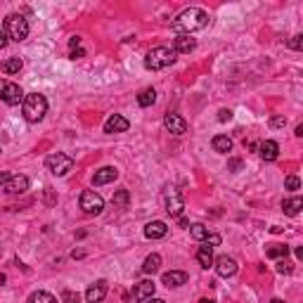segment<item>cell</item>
<instances>
[{"label":"cell","instance_id":"10","mask_svg":"<svg viewBox=\"0 0 303 303\" xmlns=\"http://www.w3.org/2000/svg\"><path fill=\"white\" fill-rule=\"evenodd\" d=\"M164 126H166V131L173 133V135H185V133H187V121H185L180 114H166V116H164Z\"/></svg>","mask_w":303,"mask_h":303},{"label":"cell","instance_id":"39","mask_svg":"<svg viewBox=\"0 0 303 303\" xmlns=\"http://www.w3.org/2000/svg\"><path fill=\"white\" fill-rule=\"evenodd\" d=\"M83 50H81V48H74V50H71V59H76V57H83Z\"/></svg>","mask_w":303,"mask_h":303},{"label":"cell","instance_id":"20","mask_svg":"<svg viewBox=\"0 0 303 303\" xmlns=\"http://www.w3.org/2000/svg\"><path fill=\"white\" fill-rule=\"evenodd\" d=\"M197 261H199V265H201V268H211L213 261H216V258H213V249H211V247L201 244V247L197 249Z\"/></svg>","mask_w":303,"mask_h":303},{"label":"cell","instance_id":"9","mask_svg":"<svg viewBox=\"0 0 303 303\" xmlns=\"http://www.w3.org/2000/svg\"><path fill=\"white\" fill-rule=\"evenodd\" d=\"M27 190H28L27 175H10L7 183L2 185V192H7V194H22V192H27Z\"/></svg>","mask_w":303,"mask_h":303},{"label":"cell","instance_id":"13","mask_svg":"<svg viewBox=\"0 0 303 303\" xmlns=\"http://www.w3.org/2000/svg\"><path fill=\"white\" fill-rule=\"evenodd\" d=\"M128 119L121 116V114H111L109 119L105 121V133H126L128 131Z\"/></svg>","mask_w":303,"mask_h":303},{"label":"cell","instance_id":"3","mask_svg":"<svg viewBox=\"0 0 303 303\" xmlns=\"http://www.w3.org/2000/svg\"><path fill=\"white\" fill-rule=\"evenodd\" d=\"M173 62H175V50L164 48V45L152 48V50L145 55V69H149V71H161V69L171 66Z\"/></svg>","mask_w":303,"mask_h":303},{"label":"cell","instance_id":"35","mask_svg":"<svg viewBox=\"0 0 303 303\" xmlns=\"http://www.w3.org/2000/svg\"><path fill=\"white\" fill-rule=\"evenodd\" d=\"M291 48H294V50H301L303 48V36L301 33H296V36H294V38H291V43H289Z\"/></svg>","mask_w":303,"mask_h":303},{"label":"cell","instance_id":"4","mask_svg":"<svg viewBox=\"0 0 303 303\" xmlns=\"http://www.w3.org/2000/svg\"><path fill=\"white\" fill-rule=\"evenodd\" d=\"M5 33H7L10 40L22 43V40H27V36H28V22L22 14H7V17H5Z\"/></svg>","mask_w":303,"mask_h":303},{"label":"cell","instance_id":"28","mask_svg":"<svg viewBox=\"0 0 303 303\" xmlns=\"http://www.w3.org/2000/svg\"><path fill=\"white\" fill-rule=\"evenodd\" d=\"M287 253H289V247H287V244H275V247L268 249V256H270V258H287Z\"/></svg>","mask_w":303,"mask_h":303},{"label":"cell","instance_id":"34","mask_svg":"<svg viewBox=\"0 0 303 303\" xmlns=\"http://www.w3.org/2000/svg\"><path fill=\"white\" fill-rule=\"evenodd\" d=\"M62 299H64L66 303H79V294H74V291L66 289L64 294H62Z\"/></svg>","mask_w":303,"mask_h":303},{"label":"cell","instance_id":"41","mask_svg":"<svg viewBox=\"0 0 303 303\" xmlns=\"http://www.w3.org/2000/svg\"><path fill=\"white\" fill-rule=\"evenodd\" d=\"M296 138H303V126H296Z\"/></svg>","mask_w":303,"mask_h":303},{"label":"cell","instance_id":"18","mask_svg":"<svg viewBox=\"0 0 303 303\" xmlns=\"http://www.w3.org/2000/svg\"><path fill=\"white\" fill-rule=\"evenodd\" d=\"M258 152H261L263 161H275L277 154H279V145H277L275 140H265V142L258 145Z\"/></svg>","mask_w":303,"mask_h":303},{"label":"cell","instance_id":"2","mask_svg":"<svg viewBox=\"0 0 303 303\" xmlns=\"http://www.w3.org/2000/svg\"><path fill=\"white\" fill-rule=\"evenodd\" d=\"M22 111H24V119H27L28 123L43 121V116L48 114V100H45V95H40V92H28V95H24Z\"/></svg>","mask_w":303,"mask_h":303},{"label":"cell","instance_id":"5","mask_svg":"<svg viewBox=\"0 0 303 303\" xmlns=\"http://www.w3.org/2000/svg\"><path fill=\"white\" fill-rule=\"evenodd\" d=\"M161 201H164V209H166L168 216L180 218V213H183V209H185V201H183V194H180L178 187H166L164 194H161Z\"/></svg>","mask_w":303,"mask_h":303},{"label":"cell","instance_id":"42","mask_svg":"<svg viewBox=\"0 0 303 303\" xmlns=\"http://www.w3.org/2000/svg\"><path fill=\"white\" fill-rule=\"evenodd\" d=\"M147 303H166V301H161V299H154V296H152V299H147Z\"/></svg>","mask_w":303,"mask_h":303},{"label":"cell","instance_id":"40","mask_svg":"<svg viewBox=\"0 0 303 303\" xmlns=\"http://www.w3.org/2000/svg\"><path fill=\"white\" fill-rule=\"evenodd\" d=\"M7 178H10V173H5V171H0V187H2V185L7 183Z\"/></svg>","mask_w":303,"mask_h":303},{"label":"cell","instance_id":"32","mask_svg":"<svg viewBox=\"0 0 303 303\" xmlns=\"http://www.w3.org/2000/svg\"><path fill=\"white\" fill-rule=\"evenodd\" d=\"M204 244H206V247H218V244H220V235H211V232H209V237L204 239Z\"/></svg>","mask_w":303,"mask_h":303},{"label":"cell","instance_id":"29","mask_svg":"<svg viewBox=\"0 0 303 303\" xmlns=\"http://www.w3.org/2000/svg\"><path fill=\"white\" fill-rule=\"evenodd\" d=\"M128 201H131V194H128V190H119V192L114 194V206H121V209H126V206H128Z\"/></svg>","mask_w":303,"mask_h":303},{"label":"cell","instance_id":"23","mask_svg":"<svg viewBox=\"0 0 303 303\" xmlns=\"http://www.w3.org/2000/svg\"><path fill=\"white\" fill-rule=\"evenodd\" d=\"M211 147L216 152H220V154H227V152L232 149V140H230L227 135H216L211 140Z\"/></svg>","mask_w":303,"mask_h":303},{"label":"cell","instance_id":"11","mask_svg":"<svg viewBox=\"0 0 303 303\" xmlns=\"http://www.w3.org/2000/svg\"><path fill=\"white\" fill-rule=\"evenodd\" d=\"M213 265H216V273L220 277H232L237 273V261L230 258V256H218V258L213 261Z\"/></svg>","mask_w":303,"mask_h":303},{"label":"cell","instance_id":"38","mask_svg":"<svg viewBox=\"0 0 303 303\" xmlns=\"http://www.w3.org/2000/svg\"><path fill=\"white\" fill-rule=\"evenodd\" d=\"M7 45V33H5V28H0V50Z\"/></svg>","mask_w":303,"mask_h":303},{"label":"cell","instance_id":"7","mask_svg":"<svg viewBox=\"0 0 303 303\" xmlns=\"http://www.w3.org/2000/svg\"><path fill=\"white\" fill-rule=\"evenodd\" d=\"M0 100L5 105L14 107V105H19V102H24V90L17 83H12V81L0 79Z\"/></svg>","mask_w":303,"mask_h":303},{"label":"cell","instance_id":"19","mask_svg":"<svg viewBox=\"0 0 303 303\" xmlns=\"http://www.w3.org/2000/svg\"><path fill=\"white\" fill-rule=\"evenodd\" d=\"M194 48H197V40L190 38V36H178V38H175V53L190 55Z\"/></svg>","mask_w":303,"mask_h":303},{"label":"cell","instance_id":"24","mask_svg":"<svg viewBox=\"0 0 303 303\" xmlns=\"http://www.w3.org/2000/svg\"><path fill=\"white\" fill-rule=\"evenodd\" d=\"M159 268H161V256H159V253H152V256H147L145 263H142V273H147V275H154Z\"/></svg>","mask_w":303,"mask_h":303},{"label":"cell","instance_id":"31","mask_svg":"<svg viewBox=\"0 0 303 303\" xmlns=\"http://www.w3.org/2000/svg\"><path fill=\"white\" fill-rule=\"evenodd\" d=\"M284 185H287V190H299V187H301V180H299L296 175H287Z\"/></svg>","mask_w":303,"mask_h":303},{"label":"cell","instance_id":"37","mask_svg":"<svg viewBox=\"0 0 303 303\" xmlns=\"http://www.w3.org/2000/svg\"><path fill=\"white\" fill-rule=\"evenodd\" d=\"M227 168H230V171H239V168H242V159H230Z\"/></svg>","mask_w":303,"mask_h":303},{"label":"cell","instance_id":"36","mask_svg":"<svg viewBox=\"0 0 303 303\" xmlns=\"http://www.w3.org/2000/svg\"><path fill=\"white\" fill-rule=\"evenodd\" d=\"M232 119V111H230V109H220V111H218V121H230Z\"/></svg>","mask_w":303,"mask_h":303},{"label":"cell","instance_id":"14","mask_svg":"<svg viewBox=\"0 0 303 303\" xmlns=\"http://www.w3.org/2000/svg\"><path fill=\"white\" fill-rule=\"evenodd\" d=\"M105 296H107V282L105 279H97V282L90 284L88 291H85V301L88 303H100Z\"/></svg>","mask_w":303,"mask_h":303},{"label":"cell","instance_id":"6","mask_svg":"<svg viewBox=\"0 0 303 303\" xmlns=\"http://www.w3.org/2000/svg\"><path fill=\"white\" fill-rule=\"evenodd\" d=\"M45 166H48V171L53 175H66L74 168V159L69 154H64V152H55V154H50L45 159Z\"/></svg>","mask_w":303,"mask_h":303},{"label":"cell","instance_id":"15","mask_svg":"<svg viewBox=\"0 0 303 303\" xmlns=\"http://www.w3.org/2000/svg\"><path fill=\"white\" fill-rule=\"evenodd\" d=\"M168 235V225L164 220H152L145 225V237L147 239H164Z\"/></svg>","mask_w":303,"mask_h":303},{"label":"cell","instance_id":"21","mask_svg":"<svg viewBox=\"0 0 303 303\" xmlns=\"http://www.w3.org/2000/svg\"><path fill=\"white\" fill-rule=\"evenodd\" d=\"M282 209H284V213L287 216H299L303 209V199L301 197H291V199H284L282 201Z\"/></svg>","mask_w":303,"mask_h":303},{"label":"cell","instance_id":"26","mask_svg":"<svg viewBox=\"0 0 303 303\" xmlns=\"http://www.w3.org/2000/svg\"><path fill=\"white\" fill-rule=\"evenodd\" d=\"M27 303H57V299H55L50 291H33Z\"/></svg>","mask_w":303,"mask_h":303},{"label":"cell","instance_id":"22","mask_svg":"<svg viewBox=\"0 0 303 303\" xmlns=\"http://www.w3.org/2000/svg\"><path fill=\"white\" fill-rule=\"evenodd\" d=\"M22 59H19V57H10V59H2V62H0V71H2V74H19V71H22Z\"/></svg>","mask_w":303,"mask_h":303},{"label":"cell","instance_id":"43","mask_svg":"<svg viewBox=\"0 0 303 303\" xmlns=\"http://www.w3.org/2000/svg\"><path fill=\"white\" fill-rule=\"evenodd\" d=\"M270 303H284V301H279V299H273V301H270Z\"/></svg>","mask_w":303,"mask_h":303},{"label":"cell","instance_id":"27","mask_svg":"<svg viewBox=\"0 0 303 303\" xmlns=\"http://www.w3.org/2000/svg\"><path fill=\"white\" fill-rule=\"evenodd\" d=\"M190 235L194 239H199V242H204V239L209 237V227L201 223H194V225H190Z\"/></svg>","mask_w":303,"mask_h":303},{"label":"cell","instance_id":"16","mask_svg":"<svg viewBox=\"0 0 303 303\" xmlns=\"http://www.w3.org/2000/svg\"><path fill=\"white\" fill-rule=\"evenodd\" d=\"M154 291H157V284L154 282H140V284H135V289H133V299L135 301H147V299H152L154 296Z\"/></svg>","mask_w":303,"mask_h":303},{"label":"cell","instance_id":"12","mask_svg":"<svg viewBox=\"0 0 303 303\" xmlns=\"http://www.w3.org/2000/svg\"><path fill=\"white\" fill-rule=\"evenodd\" d=\"M116 178H119V171H116L114 166H105V168L95 171V175H92V185H95V187H100V185L114 183Z\"/></svg>","mask_w":303,"mask_h":303},{"label":"cell","instance_id":"1","mask_svg":"<svg viewBox=\"0 0 303 303\" xmlns=\"http://www.w3.org/2000/svg\"><path fill=\"white\" fill-rule=\"evenodd\" d=\"M209 27V14L204 12L201 7H190V10H183L175 19L171 22V28L180 36H190L194 31H201V28Z\"/></svg>","mask_w":303,"mask_h":303},{"label":"cell","instance_id":"30","mask_svg":"<svg viewBox=\"0 0 303 303\" xmlns=\"http://www.w3.org/2000/svg\"><path fill=\"white\" fill-rule=\"evenodd\" d=\"M291 270H294V268H291V263L287 261V258H279V261H277V273H282V275H289Z\"/></svg>","mask_w":303,"mask_h":303},{"label":"cell","instance_id":"25","mask_svg":"<svg viewBox=\"0 0 303 303\" xmlns=\"http://www.w3.org/2000/svg\"><path fill=\"white\" fill-rule=\"evenodd\" d=\"M157 102V90L154 88H145V90L138 95V105L140 107H152Z\"/></svg>","mask_w":303,"mask_h":303},{"label":"cell","instance_id":"17","mask_svg":"<svg viewBox=\"0 0 303 303\" xmlns=\"http://www.w3.org/2000/svg\"><path fill=\"white\" fill-rule=\"evenodd\" d=\"M161 282H164L168 289H171V287H183L185 282H187V273H183V270H171V273H164Z\"/></svg>","mask_w":303,"mask_h":303},{"label":"cell","instance_id":"33","mask_svg":"<svg viewBox=\"0 0 303 303\" xmlns=\"http://www.w3.org/2000/svg\"><path fill=\"white\" fill-rule=\"evenodd\" d=\"M270 126H273V128H284V126H287V119H284V116H273V119H270Z\"/></svg>","mask_w":303,"mask_h":303},{"label":"cell","instance_id":"8","mask_svg":"<svg viewBox=\"0 0 303 303\" xmlns=\"http://www.w3.org/2000/svg\"><path fill=\"white\" fill-rule=\"evenodd\" d=\"M81 209L83 213H88V216H100L102 209H105V199L100 197L97 192H92V190H85L83 194H81Z\"/></svg>","mask_w":303,"mask_h":303}]
</instances>
